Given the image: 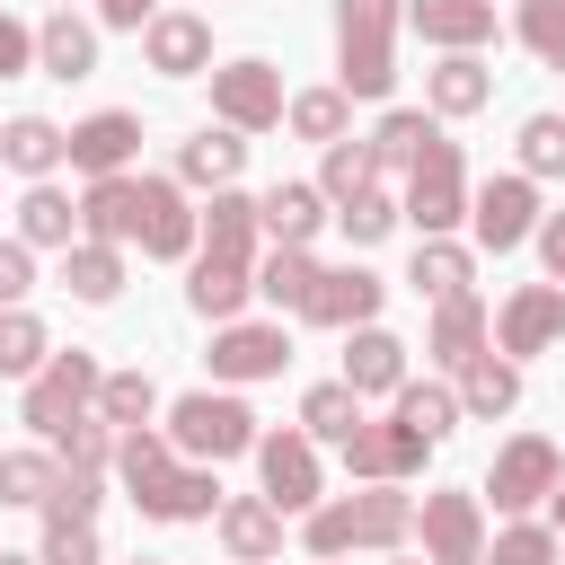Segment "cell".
I'll use <instances>...</instances> for the list:
<instances>
[{
	"label": "cell",
	"instance_id": "6",
	"mask_svg": "<svg viewBox=\"0 0 565 565\" xmlns=\"http://www.w3.org/2000/svg\"><path fill=\"white\" fill-rule=\"evenodd\" d=\"M468 159H459V141L441 132L415 168H406V221H415V238H450L459 221H468Z\"/></svg>",
	"mask_w": 565,
	"mask_h": 565
},
{
	"label": "cell",
	"instance_id": "53",
	"mask_svg": "<svg viewBox=\"0 0 565 565\" xmlns=\"http://www.w3.org/2000/svg\"><path fill=\"white\" fill-rule=\"evenodd\" d=\"M159 18V0H97V26H124V35H141Z\"/></svg>",
	"mask_w": 565,
	"mask_h": 565
},
{
	"label": "cell",
	"instance_id": "59",
	"mask_svg": "<svg viewBox=\"0 0 565 565\" xmlns=\"http://www.w3.org/2000/svg\"><path fill=\"white\" fill-rule=\"evenodd\" d=\"M556 565H565V556H556Z\"/></svg>",
	"mask_w": 565,
	"mask_h": 565
},
{
	"label": "cell",
	"instance_id": "9",
	"mask_svg": "<svg viewBox=\"0 0 565 565\" xmlns=\"http://www.w3.org/2000/svg\"><path fill=\"white\" fill-rule=\"evenodd\" d=\"M212 115L230 124V132H274L282 115H291V97H282V71L274 62H221L212 71Z\"/></svg>",
	"mask_w": 565,
	"mask_h": 565
},
{
	"label": "cell",
	"instance_id": "35",
	"mask_svg": "<svg viewBox=\"0 0 565 565\" xmlns=\"http://www.w3.org/2000/svg\"><path fill=\"white\" fill-rule=\"evenodd\" d=\"M256 230H265V212H256V194H238V185H221V194L203 203V247H221V256H256Z\"/></svg>",
	"mask_w": 565,
	"mask_h": 565
},
{
	"label": "cell",
	"instance_id": "48",
	"mask_svg": "<svg viewBox=\"0 0 565 565\" xmlns=\"http://www.w3.org/2000/svg\"><path fill=\"white\" fill-rule=\"evenodd\" d=\"M556 556H565V547H556L547 521H512V530L486 539V565H556Z\"/></svg>",
	"mask_w": 565,
	"mask_h": 565
},
{
	"label": "cell",
	"instance_id": "5",
	"mask_svg": "<svg viewBox=\"0 0 565 565\" xmlns=\"http://www.w3.org/2000/svg\"><path fill=\"white\" fill-rule=\"evenodd\" d=\"M97 388H106L97 353H79V344H71V353H53V362L26 380V406H18V424H26V433L53 450V441H62V433H71V424L97 406Z\"/></svg>",
	"mask_w": 565,
	"mask_h": 565
},
{
	"label": "cell",
	"instance_id": "39",
	"mask_svg": "<svg viewBox=\"0 0 565 565\" xmlns=\"http://www.w3.org/2000/svg\"><path fill=\"white\" fill-rule=\"evenodd\" d=\"M353 424H362V397H353L344 380H318V388L300 397V433H309V441H335V450H344Z\"/></svg>",
	"mask_w": 565,
	"mask_h": 565
},
{
	"label": "cell",
	"instance_id": "13",
	"mask_svg": "<svg viewBox=\"0 0 565 565\" xmlns=\"http://www.w3.org/2000/svg\"><path fill=\"white\" fill-rule=\"evenodd\" d=\"M132 247L159 256V265H194V247H203V212L185 203L177 177H141V238H132Z\"/></svg>",
	"mask_w": 565,
	"mask_h": 565
},
{
	"label": "cell",
	"instance_id": "44",
	"mask_svg": "<svg viewBox=\"0 0 565 565\" xmlns=\"http://www.w3.org/2000/svg\"><path fill=\"white\" fill-rule=\"evenodd\" d=\"M115 441H124V433H115V424L88 406V415H79V424L53 441V459H62V468H97V477H106V468H115Z\"/></svg>",
	"mask_w": 565,
	"mask_h": 565
},
{
	"label": "cell",
	"instance_id": "25",
	"mask_svg": "<svg viewBox=\"0 0 565 565\" xmlns=\"http://www.w3.org/2000/svg\"><path fill=\"white\" fill-rule=\"evenodd\" d=\"M486 344H494V318H486V300H477V291H459V300H441V309H433V335H424V353H433L441 371H468Z\"/></svg>",
	"mask_w": 565,
	"mask_h": 565
},
{
	"label": "cell",
	"instance_id": "30",
	"mask_svg": "<svg viewBox=\"0 0 565 565\" xmlns=\"http://www.w3.org/2000/svg\"><path fill=\"white\" fill-rule=\"evenodd\" d=\"M512 406H521V362L486 344V353L459 371V415H486V424H494V415H512Z\"/></svg>",
	"mask_w": 565,
	"mask_h": 565
},
{
	"label": "cell",
	"instance_id": "50",
	"mask_svg": "<svg viewBox=\"0 0 565 565\" xmlns=\"http://www.w3.org/2000/svg\"><path fill=\"white\" fill-rule=\"evenodd\" d=\"M97 503H106V477L97 468H62V486H53V521H97Z\"/></svg>",
	"mask_w": 565,
	"mask_h": 565
},
{
	"label": "cell",
	"instance_id": "26",
	"mask_svg": "<svg viewBox=\"0 0 565 565\" xmlns=\"http://www.w3.org/2000/svg\"><path fill=\"white\" fill-rule=\"evenodd\" d=\"M344 388L353 397H397L406 388V344L388 327H353L344 335Z\"/></svg>",
	"mask_w": 565,
	"mask_h": 565
},
{
	"label": "cell",
	"instance_id": "58",
	"mask_svg": "<svg viewBox=\"0 0 565 565\" xmlns=\"http://www.w3.org/2000/svg\"><path fill=\"white\" fill-rule=\"evenodd\" d=\"M141 565H159V556H141Z\"/></svg>",
	"mask_w": 565,
	"mask_h": 565
},
{
	"label": "cell",
	"instance_id": "28",
	"mask_svg": "<svg viewBox=\"0 0 565 565\" xmlns=\"http://www.w3.org/2000/svg\"><path fill=\"white\" fill-rule=\"evenodd\" d=\"M238 168H247V132H230V124H203L194 141H177V185H238Z\"/></svg>",
	"mask_w": 565,
	"mask_h": 565
},
{
	"label": "cell",
	"instance_id": "14",
	"mask_svg": "<svg viewBox=\"0 0 565 565\" xmlns=\"http://www.w3.org/2000/svg\"><path fill=\"white\" fill-rule=\"evenodd\" d=\"M424 433L415 424H397V415H380V424H353V441H344V477L353 486H406L415 468H424Z\"/></svg>",
	"mask_w": 565,
	"mask_h": 565
},
{
	"label": "cell",
	"instance_id": "49",
	"mask_svg": "<svg viewBox=\"0 0 565 565\" xmlns=\"http://www.w3.org/2000/svg\"><path fill=\"white\" fill-rule=\"evenodd\" d=\"M44 565H106V547H97V521H53L44 512V547H35Z\"/></svg>",
	"mask_w": 565,
	"mask_h": 565
},
{
	"label": "cell",
	"instance_id": "42",
	"mask_svg": "<svg viewBox=\"0 0 565 565\" xmlns=\"http://www.w3.org/2000/svg\"><path fill=\"white\" fill-rule=\"evenodd\" d=\"M282 124H291L300 141H318V150H327V141H344V124H353V97H344V88H300Z\"/></svg>",
	"mask_w": 565,
	"mask_h": 565
},
{
	"label": "cell",
	"instance_id": "7",
	"mask_svg": "<svg viewBox=\"0 0 565 565\" xmlns=\"http://www.w3.org/2000/svg\"><path fill=\"white\" fill-rule=\"evenodd\" d=\"M565 486V459H556V441L547 433H512L503 450H494V468H486V494H494V512H530V503H547Z\"/></svg>",
	"mask_w": 565,
	"mask_h": 565
},
{
	"label": "cell",
	"instance_id": "36",
	"mask_svg": "<svg viewBox=\"0 0 565 565\" xmlns=\"http://www.w3.org/2000/svg\"><path fill=\"white\" fill-rule=\"evenodd\" d=\"M62 486V459L53 450H0V503L9 512H44Z\"/></svg>",
	"mask_w": 565,
	"mask_h": 565
},
{
	"label": "cell",
	"instance_id": "46",
	"mask_svg": "<svg viewBox=\"0 0 565 565\" xmlns=\"http://www.w3.org/2000/svg\"><path fill=\"white\" fill-rule=\"evenodd\" d=\"M512 35H521L547 71H565V0H521V9H512Z\"/></svg>",
	"mask_w": 565,
	"mask_h": 565
},
{
	"label": "cell",
	"instance_id": "27",
	"mask_svg": "<svg viewBox=\"0 0 565 565\" xmlns=\"http://www.w3.org/2000/svg\"><path fill=\"white\" fill-rule=\"evenodd\" d=\"M256 212H265V230H274V247H309L327 221H335V203L318 194V185H300V177H282V185H265L256 194Z\"/></svg>",
	"mask_w": 565,
	"mask_h": 565
},
{
	"label": "cell",
	"instance_id": "31",
	"mask_svg": "<svg viewBox=\"0 0 565 565\" xmlns=\"http://www.w3.org/2000/svg\"><path fill=\"white\" fill-rule=\"evenodd\" d=\"M433 141H441V124H433L424 106H388V115H380V132H371V159H380V177H406Z\"/></svg>",
	"mask_w": 565,
	"mask_h": 565
},
{
	"label": "cell",
	"instance_id": "40",
	"mask_svg": "<svg viewBox=\"0 0 565 565\" xmlns=\"http://www.w3.org/2000/svg\"><path fill=\"white\" fill-rule=\"evenodd\" d=\"M44 362H53L44 318H35V309H0V371H9V380H35Z\"/></svg>",
	"mask_w": 565,
	"mask_h": 565
},
{
	"label": "cell",
	"instance_id": "22",
	"mask_svg": "<svg viewBox=\"0 0 565 565\" xmlns=\"http://www.w3.org/2000/svg\"><path fill=\"white\" fill-rule=\"evenodd\" d=\"M486 97H494V71H486L477 53H441V62L424 71V106H433V124L486 115Z\"/></svg>",
	"mask_w": 565,
	"mask_h": 565
},
{
	"label": "cell",
	"instance_id": "10",
	"mask_svg": "<svg viewBox=\"0 0 565 565\" xmlns=\"http://www.w3.org/2000/svg\"><path fill=\"white\" fill-rule=\"evenodd\" d=\"M282 362H291L282 318H230V327H212V380H221V388L282 380Z\"/></svg>",
	"mask_w": 565,
	"mask_h": 565
},
{
	"label": "cell",
	"instance_id": "20",
	"mask_svg": "<svg viewBox=\"0 0 565 565\" xmlns=\"http://www.w3.org/2000/svg\"><path fill=\"white\" fill-rule=\"evenodd\" d=\"M406 26L441 53H486L494 44V0H406Z\"/></svg>",
	"mask_w": 565,
	"mask_h": 565
},
{
	"label": "cell",
	"instance_id": "17",
	"mask_svg": "<svg viewBox=\"0 0 565 565\" xmlns=\"http://www.w3.org/2000/svg\"><path fill=\"white\" fill-rule=\"evenodd\" d=\"M380 300H388V282H380L371 265H327L300 318H309V327H344V335H353V327H380Z\"/></svg>",
	"mask_w": 565,
	"mask_h": 565
},
{
	"label": "cell",
	"instance_id": "37",
	"mask_svg": "<svg viewBox=\"0 0 565 565\" xmlns=\"http://www.w3.org/2000/svg\"><path fill=\"white\" fill-rule=\"evenodd\" d=\"M380 185V159H371V141H327V159H318V194L344 212V203H362Z\"/></svg>",
	"mask_w": 565,
	"mask_h": 565
},
{
	"label": "cell",
	"instance_id": "43",
	"mask_svg": "<svg viewBox=\"0 0 565 565\" xmlns=\"http://www.w3.org/2000/svg\"><path fill=\"white\" fill-rule=\"evenodd\" d=\"M97 415H106L115 433H141V424L159 415V388H150V371H106V388H97Z\"/></svg>",
	"mask_w": 565,
	"mask_h": 565
},
{
	"label": "cell",
	"instance_id": "21",
	"mask_svg": "<svg viewBox=\"0 0 565 565\" xmlns=\"http://www.w3.org/2000/svg\"><path fill=\"white\" fill-rule=\"evenodd\" d=\"M212 530H221L230 565H274V556H282V512H274L265 494H230V503L212 512Z\"/></svg>",
	"mask_w": 565,
	"mask_h": 565
},
{
	"label": "cell",
	"instance_id": "57",
	"mask_svg": "<svg viewBox=\"0 0 565 565\" xmlns=\"http://www.w3.org/2000/svg\"><path fill=\"white\" fill-rule=\"evenodd\" d=\"M53 9H71V0H53Z\"/></svg>",
	"mask_w": 565,
	"mask_h": 565
},
{
	"label": "cell",
	"instance_id": "19",
	"mask_svg": "<svg viewBox=\"0 0 565 565\" xmlns=\"http://www.w3.org/2000/svg\"><path fill=\"white\" fill-rule=\"evenodd\" d=\"M132 150H141V115H124V106L71 124V168H79L88 185H97V177H132Z\"/></svg>",
	"mask_w": 565,
	"mask_h": 565
},
{
	"label": "cell",
	"instance_id": "2",
	"mask_svg": "<svg viewBox=\"0 0 565 565\" xmlns=\"http://www.w3.org/2000/svg\"><path fill=\"white\" fill-rule=\"evenodd\" d=\"M406 530H415V503L397 486H353V494H327L300 521V547L318 565H344L353 547H406Z\"/></svg>",
	"mask_w": 565,
	"mask_h": 565
},
{
	"label": "cell",
	"instance_id": "29",
	"mask_svg": "<svg viewBox=\"0 0 565 565\" xmlns=\"http://www.w3.org/2000/svg\"><path fill=\"white\" fill-rule=\"evenodd\" d=\"M35 71H53V79H88V71H97V26L71 18V9H53V18L35 26Z\"/></svg>",
	"mask_w": 565,
	"mask_h": 565
},
{
	"label": "cell",
	"instance_id": "52",
	"mask_svg": "<svg viewBox=\"0 0 565 565\" xmlns=\"http://www.w3.org/2000/svg\"><path fill=\"white\" fill-rule=\"evenodd\" d=\"M18 71H35V26H18L0 9V79H18Z\"/></svg>",
	"mask_w": 565,
	"mask_h": 565
},
{
	"label": "cell",
	"instance_id": "38",
	"mask_svg": "<svg viewBox=\"0 0 565 565\" xmlns=\"http://www.w3.org/2000/svg\"><path fill=\"white\" fill-rule=\"evenodd\" d=\"M318 256L309 247H274L265 265H256V300H274V309H309V291H318Z\"/></svg>",
	"mask_w": 565,
	"mask_h": 565
},
{
	"label": "cell",
	"instance_id": "24",
	"mask_svg": "<svg viewBox=\"0 0 565 565\" xmlns=\"http://www.w3.org/2000/svg\"><path fill=\"white\" fill-rule=\"evenodd\" d=\"M79 238L132 247V238H141V177H97V185L79 194Z\"/></svg>",
	"mask_w": 565,
	"mask_h": 565
},
{
	"label": "cell",
	"instance_id": "47",
	"mask_svg": "<svg viewBox=\"0 0 565 565\" xmlns=\"http://www.w3.org/2000/svg\"><path fill=\"white\" fill-rule=\"evenodd\" d=\"M397 221H406V203H397V194H388V185H371V194H362V203H344V212H335V230H344V238H353V247H380V238H388V230H397Z\"/></svg>",
	"mask_w": 565,
	"mask_h": 565
},
{
	"label": "cell",
	"instance_id": "55",
	"mask_svg": "<svg viewBox=\"0 0 565 565\" xmlns=\"http://www.w3.org/2000/svg\"><path fill=\"white\" fill-rule=\"evenodd\" d=\"M547 512H556V539H565V486H556V494H547Z\"/></svg>",
	"mask_w": 565,
	"mask_h": 565
},
{
	"label": "cell",
	"instance_id": "11",
	"mask_svg": "<svg viewBox=\"0 0 565 565\" xmlns=\"http://www.w3.org/2000/svg\"><path fill=\"white\" fill-rule=\"evenodd\" d=\"M256 477H265V503L274 512H318L327 503V477H318V441L291 424V433H256Z\"/></svg>",
	"mask_w": 565,
	"mask_h": 565
},
{
	"label": "cell",
	"instance_id": "23",
	"mask_svg": "<svg viewBox=\"0 0 565 565\" xmlns=\"http://www.w3.org/2000/svg\"><path fill=\"white\" fill-rule=\"evenodd\" d=\"M71 159V132L53 115H9L0 124V168H18L26 185H53V168Z\"/></svg>",
	"mask_w": 565,
	"mask_h": 565
},
{
	"label": "cell",
	"instance_id": "3",
	"mask_svg": "<svg viewBox=\"0 0 565 565\" xmlns=\"http://www.w3.org/2000/svg\"><path fill=\"white\" fill-rule=\"evenodd\" d=\"M397 26H406V0H335V88L344 97L397 88Z\"/></svg>",
	"mask_w": 565,
	"mask_h": 565
},
{
	"label": "cell",
	"instance_id": "12",
	"mask_svg": "<svg viewBox=\"0 0 565 565\" xmlns=\"http://www.w3.org/2000/svg\"><path fill=\"white\" fill-rule=\"evenodd\" d=\"M539 185L512 168V177H486L477 194H468V230H477V247H494V256H512L521 238H539Z\"/></svg>",
	"mask_w": 565,
	"mask_h": 565
},
{
	"label": "cell",
	"instance_id": "4",
	"mask_svg": "<svg viewBox=\"0 0 565 565\" xmlns=\"http://www.w3.org/2000/svg\"><path fill=\"white\" fill-rule=\"evenodd\" d=\"M159 433L177 441V459H203V468H221V459L256 450V415H247V397H238V388H185V397L168 406V424H159Z\"/></svg>",
	"mask_w": 565,
	"mask_h": 565
},
{
	"label": "cell",
	"instance_id": "56",
	"mask_svg": "<svg viewBox=\"0 0 565 565\" xmlns=\"http://www.w3.org/2000/svg\"><path fill=\"white\" fill-rule=\"evenodd\" d=\"M0 565H44V556H18V547H0Z\"/></svg>",
	"mask_w": 565,
	"mask_h": 565
},
{
	"label": "cell",
	"instance_id": "15",
	"mask_svg": "<svg viewBox=\"0 0 565 565\" xmlns=\"http://www.w3.org/2000/svg\"><path fill=\"white\" fill-rule=\"evenodd\" d=\"M556 335H565V291H556V282H521V291L494 309V353H512V362L547 353Z\"/></svg>",
	"mask_w": 565,
	"mask_h": 565
},
{
	"label": "cell",
	"instance_id": "16",
	"mask_svg": "<svg viewBox=\"0 0 565 565\" xmlns=\"http://www.w3.org/2000/svg\"><path fill=\"white\" fill-rule=\"evenodd\" d=\"M141 62H150L159 79H203V71H212V18L159 9V18L141 26Z\"/></svg>",
	"mask_w": 565,
	"mask_h": 565
},
{
	"label": "cell",
	"instance_id": "32",
	"mask_svg": "<svg viewBox=\"0 0 565 565\" xmlns=\"http://www.w3.org/2000/svg\"><path fill=\"white\" fill-rule=\"evenodd\" d=\"M18 238H26V247H53V256L79 247V203H71L62 185H26V194H18Z\"/></svg>",
	"mask_w": 565,
	"mask_h": 565
},
{
	"label": "cell",
	"instance_id": "8",
	"mask_svg": "<svg viewBox=\"0 0 565 565\" xmlns=\"http://www.w3.org/2000/svg\"><path fill=\"white\" fill-rule=\"evenodd\" d=\"M415 530H424V565H486V494L433 486L424 512H415Z\"/></svg>",
	"mask_w": 565,
	"mask_h": 565
},
{
	"label": "cell",
	"instance_id": "18",
	"mask_svg": "<svg viewBox=\"0 0 565 565\" xmlns=\"http://www.w3.org/2000/svg\"><path fill=\"white\" fill-rule=\"evenodd\" d=\"M185 300H194V318H212V327H230L247 300H256V256H221V247H194V274H185Z\"/></svg>",
	"mask_w": 565,
	"mask_h": 565
},
{
	"label": "cell",
	"instance_id": "51",
	"mask_svg": "<svg viewBox=\"0 0 565 565\" xmlns=\"http://www.w3.org/2000/svg\"><path fill=\"white\" fill-rule=\"evenodd\" d=\"M26 291H35V247L0 238V309H26Z\"/></svg>",
	"mask_w": 565,
	"mask_h": 565
},
{
	"label": "cell",
	"instance_id": "41",
	"mask_svg": "<svg viewBox=\"0 0 565 565\" xmlns=\"http://www.w3.org/2000/svg\"><path fill=\"white\" fill-rule=\"evenodd\" d=\"M397 424H415L424 441H450V433H459V388H441V380H406V388H397Z\"/></svg>",
	"mask_w": 565,
	"mask_h": 565
},
{
	"label": "cell",
	"instance_id": "1",
	"mask_svg": "<svg viewBox=\"0 0 565 565\" xmlns=\"http://www.w3.org/2000/svg\"><path fill=\"white\" fill-rule=\"evenodd\" d=\"M115 477H124V494H132V512L141 521H212L230 494H221V477L203 468V459H177V441L159 433V424H141V433H124L115 441Z\"/></svg>",
	"mask_w": 565,
	"mask_h": 565
},
{
	"label": "cell",
	"instance_id": "54",
	"mask_svg": "<svg viewBox=\"0 0 565 565\" xmlns=\"http://www.w3.org/2000/svg\"><path fill=\"white\" fill-rule=\"evenodd\" d=\"M539 265H547V282L565 291V212H547V221H539Z\"/></svg>",
	"mask_w": 565,
	"mask_h": 565
},
{
	"label": "cell",
	"instance_id": "34",
	"mask_svg": "<svg viewBox=\"0 0 565 565\" xmlns=\"http://www.w3.org/2000/svg\"><path fill=\"white\" fill-rule=\"evenodd\" d=\"M62 291H71V300H88V309H106V300L124 291V247H97V238L62 247Z\"/></svg>",
	"mask_w": 565,
	"mask_h": 565
},
{
	"label": "cell",
	"instance_id": "33",
	"mask_svg": "<svg viewBox=\"0 0 565 565\" xmlns=\"http://www.w3.org/2000/svg\"><path fill=\"white\" fill-rule=\"evenodd\" d=\"M406 282L441 309V300H459L468 282H477V256L459 247V238H415V265H406Z\"/></svg>",
	"mask_w": 565,
	"mask_h": 565
},
{
	"label": "cell",
	"instance_id": "45",
	"mask_svg": "<svg viewBox=\"0 0 565 565\" xmlns=\"http://www.w3.org/2000/svg\"><path fill=\"white\" fill-rule=\"evenodd\" d=\"M521 177L539 185V177H565V115H521Z\"/></svg>",
	"mask_w": 565,
	"mask_h": 565
}]
</instances>
